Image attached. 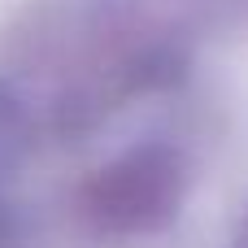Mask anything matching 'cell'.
I'll list each match as a JSON object with an SVG mask.
<instances>
[{"instance_id": "1", "label": "cell", "mask_w": 248, "mask_h": 248, "mask_svg": "<svg viewBox=\"0 0 248 248\" xmlns=\"http://www.w3.org/2000/svg\"><path fill=\"white\" fill-rule=\"evenodd\" d=\"M105 214L118 222H135L148 209H161L166 201V170H148L144 161H131L122 174L105 183Z\"/></svg>"}]
</instances>
